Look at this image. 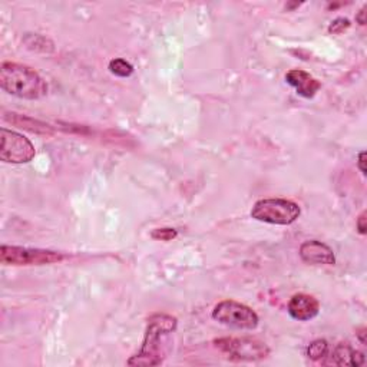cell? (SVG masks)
<instances>
[{
  "label": "cell",
  "instance_id": "1",
  "mask_svg": "<svg viewBox=\"0 0 367 367\" xmlns=\"http://www.w3.org/2000/svg\"><path fill=\"white\" fill-rule=\"evenodd\" d=\"M178 320L166 313H156L148 318L141 350L128 360L130 366H159L166 359V339L175 332Z\"/></svg>",
  "mask_w": 367,
  "mask_h": 367
},
{
  "label": "cell",
  "instance_id": "2",
  "mask_svg": "<svg viewBox=\"0 0 367 367\" xmlns=\"http://www.w3.org/2000/svg\"><path fill=\"white\" fill-rule=\"evenodd\" d=\"M0 87L13 97L22 99H40L48 94L46 80L35 69L15 62L0 66Z\"/></svg>",
  "mask_w": 367,
  "mask_h": 367
},
{
  "label": "cell",
  "instance_id": "3",
  "mask_svg": "<svg viewBox=\"0 0 367 367\" xmlns=\"http://www.w3.org/2000/svg\"><path fill=\"white\" fill-rule=\"evenodd\" d=\"M300 214L301 210L299 204L284 198L260 199L251 210V217L254 220L275 225H290L297 221Z\"/></svg>",
  "mask_w": 367,
  "mask_h": 367
},
{
  "label": "cell",
  "instance_id": "4",
  "mask_svg": "<svg viewBox=\"0 0 367 367\" xmlns=\"http://www.w3.org/2000/svg\"><path fill=\"white\" fill-rule=\"evenodd\" d=\"M214 346L232 361H259L270 354L266 343L251 337H223Z\"/></svg>",
  "mask_w": 367,
  "mask_h": 367
},
{
  "label": "cell",
  "instance_id": "5",
  "mask_svg": "<svg viewBox=\"0 0 367 367\" xmlns=\"http://www.w3.org/2000/svg\"><path fill=\"white\" fill-rule=\"evenodd\" d=\"M213 318L227 328L238 330H254L259 325L257 313L242 303L234 300H224L213 310Z\"/></svg>",
  "mask_w": 367,
  "mask_h": 367
},
{
  "label": "cell",
  "instance_id": "6",
  "mask_svg": "<svg viewBox=\"0 0 367 367\" xmlns=\"http://www.w3.org/2000/svg\"><path fill=\"white\" fill-rule=\"evenodd\" d=\"M66 259L63 253L16 246H2L0 261L5 266H46L61 263Z\"/></svg>",
  "mask_w": 367,
  "mask_h": 367
},
{
  "label": "cell",
  "instance_id": "7",
  "mask_svg": "<svg viewBox=\"0 0 367 367\" xmlns=\"http://www.w3.org/2000/svg\"><path fill=\"white\" fill-rule=\"evenodd\" d=\"M0 141V159L8 164H26L36 155L33 144L19 132L2 128Z\"/></svg>",
  "mask_w": 367,
  "mask_h": 367
},
{
  "label": "cell",
  "instance_id": "8",
  "mask_svg": "<svg viewBox=\"0 0 367 367\" xmlns=\"http://www.w3.org/2000/svg\"><path fill=\"white\" fill-rule=\"evenodd\" d=\"M300 257L304 263L310 266H333L336 257L333 250L321 241L310 240L300 246Z\"/></svg>",
  "mask_w": 367,
  "mask_h": 367
},
{
  "label": "cell",
  "instance_id": "9",
  "mask_svg": "<svg viewBox=\"0 0 367 367\" xmlns=\"http://www.w3.org/2000/svg\"><path fill=\"white\" fill-rule=\"evenodd\" d=\"M289 314L299 321H309L320 313V303L316 297L300 293L294 294L289 301Z\"/></svg>",
  "mask_w": 367,
  "mask_h": 367
},
{
  "label": "cell",
  "instance_id": "10",
  "mask_svg": "<svg viewBox=\"0 0 367 367\" xmlns=\"http://www.w3.org/2000/svg\"><path fill=\"white\" fill-rule=\"evenodd\" d=\"M285 80L297 91L299 95L304 98H313L321 88V84L316 77L301 69L289 70L287 75H285Z\"/></svg>",
  "mask_w": 367,
  "mask_h": 367
},
{
  "label": "cell",
  "instance_id": "11",
  "mask_svg": "<svg viewBox=\"0 0 367 367\" xmlns=\"http://www.w3.org/2000/svg\"><path fill=\"white\" fill-rule=\"evenodd\" d=\"M333 361L339 366H361L366 361V357L361 352L354 350L347 343H340L333 352Z\"/></svg>",
  "mask_w": 367,
  "mask_h": 367
},
{
  "label": "cell",
  "instance_id": "12",
  "mask_svg": "<svg viewBox=\"0 0 367 367\" xmlns=\"http://www.w3.org/2000/svg\"><path fill=\"white\" fill-rule=\"evenodd\" d=\"M12 116H5L8 120H11L12 124L23 128V130H27L30 132H36V134H54V130L44 124V122L40 120H36L33 118H27V116H22V115H18V113H11Z\"/></svg>",
  "mask_w": 367,
  "mask_h": 367
},
{
  "label": "cell",
  "instance_id": "13",
  "mask_svg": "<svg viewBox=\"0 0 367 367\" xmlns=\"http://www.w3.org/2000/svg\"><path fill=\"white\" fill-rule=\"evenodd\" d=\"M328 354H329V343L323 339H317L311 342L310 346L307 347V356L314 361L324 359Z\"/></svg>",
  "mask_w": 367,
  "mask_h": 367
},
{
  "label": "cell",
  "instance_id": "14",
  "mask_svg": "<svg viewBox=\"0 0 367 367\" xmlns=\"http://www.w3.org/2000/svg\"><path fill=\"white\" fill-rule=\"evenodd\" d=\"M109 70L111 73H113L115 76H119V77H128L134 73V66L127 62L125 59H112L109 62Z\"/></svg>",
  "mask_w": 367,
  "mask_h": 367
},
{
  "label": "cell",
  "instance_id": "15",
  "mask_svg": "<svg viewBox=\"0 0 367 367\" xmlns=\"http://www.w3.org/2000/svg\"><path fill=\"white\" fill-rule=\"evenodd\" d=\"M177 235H178V232L175 228H155L151 232V237L158 241H171V240L177 238Z\"/></svg>",
  "mask_w": 367,
  "mask_h": 367
},
{
  "label": "cell",
  "instance_id": "16",
  "mask_svg": "<svg viewBox=\"0 0 367 367\" xmlns=\"http://www.w3.org/2000/svg\"><path fill=\"white\" fill-rule=\"evenodd\" d=\"M350 20L346 19V18H337L336 20L332 22V25L329 26V32L330 33H335V35H340L343 33L344 30H347L350 27Z\"/></svg>",
  "mask_w": 367,
  "mask_h": 367
},
{
  "label": "cell",
  "instance_id": "17",
  "mask_svg": "<svg viewBox=\"0 0 367 367\" xmlns=\"http://www.w3.org/2000/svg\"><path fill=\"white\" fill-rule=\"evenodd\" d=\"M366 221H367V218H366V211H363V213L359 216L357 223H356V227H357V230H359V232H360L361 235H366V234H367V224H366Z\"/></svg>",
  "mask_w": 367,
  "mask_h": 367
},
{
  "label": "cell",
  "instance_id": "18",
  "mask_svg": "<svg viewBox=\"0 0 367 367\" xmlns=\"http://www.w3.org/2000/svg\"><path fill=\"white\" fill-rule=\"evenodd\" d=\"M357 167L361 171L363 175H366V152H360L359 158H357Z\"/></svg>",
  "mask_w": 367,
  "mask_h": 367
},
{
  "label": "cell",
  "instance_id": "19",
  "mask_svg": "<svg viewBox=\"0 0 367 367\" xmlns=\"http://www.w3.org/2000/svg\"><path fill=\"white\" fill-rule=\"evenodd\" d=\"M356 20H357V23L361 25V26L366 25V6L360 9V12H359L357 16H356Z\"/></svg>",
  "mask_w": 367,
  "mask_h": 367
},
{
  "label": "cell",
  "instance_id": "20",
  "mask_svg": "<svg viewBox=\"0 0 367 367\" xmlns=\"http://www.w3.org/2000/svg\"><path fill=\"white\" fill-rule=\"evenodd\" d=\"M364 332H366V330L363 329V330H361V332L359 333V337H360V340H361V343H363V344H366V339H364Z\"/></svg>",
  "mask_w": 367,
  "mask_h": 367
}]
</instances>
